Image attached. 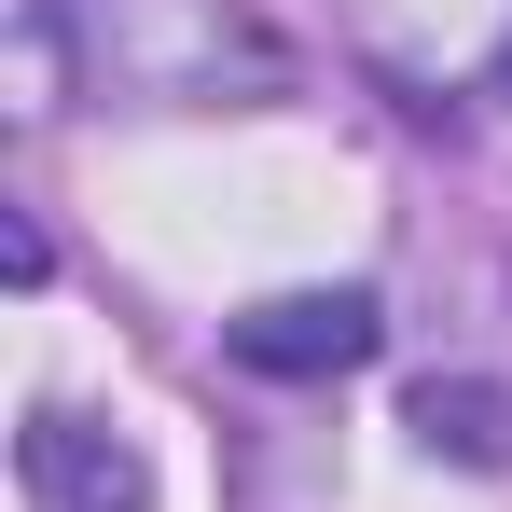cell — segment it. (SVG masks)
I'll use <instances>...</instances> for the list:
<instances>
[{
	"instance_id": "obj_2",
	"label": "cell",
	"mask_w": 512,
	"mask_h": 512,
	"mask_svg": "<svg viewBox=\"0 0 512 512\" xmlns=\"http://www.w3.org/2000/svg\"><path fill=\"white\" fill-rule=\"evenodd\" d=\"M416 443H429V457L499 471V457H512V402H499V388H443V374H429V388H416Z\"/></svg>"
},
{
	"instance_id": "obj_3",
	"label": "cell",
	"mask_w": 512,
	"mask_h": 512,
	"mask_svg": "<svg viewBox=\"0 0 512 512\" xmlns=\"http://www.w3.org/2000/svg\"><path fill=\"white\" fill-rule=\"evenodd\" d=\"M28 471H42L56 499H84V512H125V499H139V471H125V457L97 471L84 443H70V416H42V429H28Z\"/></svg>"
},
{
	"instance_id": "obj_1",
	"label": "cell",
	"mask_w": 512,
	"mask_h": 512,
	"mask_svg": "<svg viewBox=\"0 0 512 512\" xmlns=\"http://www.w3.org/2000/svg\"><path fill=\"white\" fill-rule=\"evenodd\" d=\"M374 333H388V319H374V291H277V305H250V319H236V360L305 388V374H360V360H374Z\"/></svg>"
}]
</instances>
